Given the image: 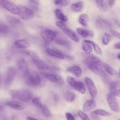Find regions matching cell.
<instances>
[{"instance_id": "obj_1", "label": "cell", "mask_w": 120, "mask_h": 120, "mask_svg": "<svg viewBox=\"0 0 120 120\" xmlns=\"http://www.w3.org/2000/svg\"><path fill=\"white\" fill-rule=\"evenodd\" d=\"M25 83L30 86H43V80L35 70L28 69L24 74Z\"/></svg>"}, {"instance_id": "obj_2", "label": "cell", "mask_w": 120, "mask_h": 120, "mask_svg": "<svg viewBox=\"0 0 120 120\" xmlns=\"http://www.w3.org/2000/svg\"><path fill=\"white\" fill-rule=\"evenodd\" d=\"M83 62L89 69L97 75L101 76H105V73L102 68L103 63L98 57L96 59L92 60H84Z\"/></svg>"}, {"instance_id": "obj_3", "label": "cell", "mask_w": 120, "mask_h": 120, "mask_svg": "<svg viewBox=\"0 0 120 120\" xmlns=\"http://www.w3.org/2000/svg\"><path fill=\"white\" fill-rule=\"evenodd\" d=\"M10 93L12 98L23 102L30 101L32 98V93L27 90H11Z\"/></svg>"}, {"instance_id": "obj_4", "label": "cell", "mask_w": 120, "mask_h": 120, "mask_svg": "<svg viewBox=\"0 0 120 120\" xmlns=\"http://www.w3.org/2000/svg\"><path fill=\"white\" fill-rule=\"evenodd\" d=\"M66 80L68 83L73 87L76 90L84 94L85 92V87L83 82L76 81L74 78L70 76H67Z\"/></svg>"}, {"instance_id": "obj_5", "label": "cell", "mask_w": 120, "mask_h": 120, "mask_svg": "<svg viewBox=\"0 0 120 120\" xmlns=\"http://www.w3.org/2000/svg\"><path fill=\"white\" fill-rule=\"evenodd\" d=\"M19 11L18 15L25 20H30L34 16V12L33 10L27 7L20 5L19 6Z\"/></svg>"}, {"instance_id": "obj_6", "label": "cell", "mask_w": 120, "mask_h": 120, "mask_svg": "<svg viewBox=\"0 0 120 120\" xmlns=\"http://www.w3.org/2000/svg\"><path fill=\"white\" fill-rule=\"evenodd\" d=\"M0 5L5 9L14 15H18L19 6L9 0H0Z\"/></svg>"}, {"instance_id": "obj_7", "label": "cell", "mask_w": 120, "mask_h": 120, "mask_svg": "<svg viewBox=\"0 0 120 120\" xmlns=\"http://www.w3.org/2000/svg\"><path fill=\"white\" fill-rule=\"evenodd\" d=\"M107 101L110 107L113 111L116 112H120L119 104L116 96L112 93H109L107 96Z\"/></svg>"}, {"instance_id": "obj_8", "label": "cell", "mask_w": 120, "mask_h": 120, "mask_svg": "<svg viewBox=\"0 0 120 120\" xmlns=\"http://www.w3.org/2000/svg\"><path fill=\"white\" fill-rule=\"evenodd\" d=\"M40 34L45 42H50L56 38L58 32L56 31L47 29L41 31Z\"/></svg>"}, {"instance_id": "obj_9", "label": "cell", "mask_w": 120, "mask_h": 120, "mask_svg": "<svg viewBox=\"0 0 120 120\" xmlns=\"http://www.w3.org/2000/svg\"><path fill=\"white\" fill-rule=\"evenodd\" d=\"M16 69L13 67H9L7 72L6 77L5 79V87L6 88L9 87L12 83L16 75Z\"/></svg>"}, {"instance_id": "obj_10", "label": "cell", "mask_w": 120, "mask_h": 120, "mask_svg": "<svg viewBox=\"0 0 120 120\" xmlns=\"http://www.w3.org/2000/svg\"><path fill=\"white\" fill-rule=\"evenodd\" d=\"M84 81L91 97L93 98H95L97 95V90L93 81L88 77H85Z\"/></svg>"}, {"instance_id": "obj_11", "label": "cell", "mask_w": 120, "mask_h": 120, "mask_svg": "<svg viewBox=\"0 0 120 120\" xmlns=\"http://www.w3.org/2000/svg\"><path fill=\"white\" fill-rule=\"evenodd\" d=\"M45 51L48 55L57 59L63 60L65 58V55L58 49L51 48H47L45 50Z\"/></svg>"}, {"instance_id": "obj_12", "label": "cell", "mask_w": 120, "mask_h": 120, "mask_svg": "<svg viewBox=\"0 0 120 120\" xmlns=\"http://www.w3.org/2000/svg\"><path fill=\"white\" fill-rule=\"evenodd\" d=\"M17 65L19 70L23 72L24 74L29 69L27 62L24 59L22 58H20L18 60Z\"/></svg>"}, {"instance_id": "obj_13", "label": "cell", "mask_w": 120, "mask_h": 120, "mask_svg": "<svg viewBox=\"0 0 120 120\" xmlns=\"http://www.w3.org/2000/svg\"><path fill=\"white\" fill-rule=\"evenodd\" d=\"M96 23L97 26L99 29L109 30L111 28L110 24L100 17H98L96 19Z\"/></svg>"}, {"instance_id": "obj_14", "label": "cell", "mask_w": 120, "mask_h": 120, "mask_svg": "<svg viewBox=\"0 0 120 120\" xmlns=\"http://www.w3.org/2000/svg\"><path fill=\"white\" fill-rule=\"evenodd\" d=\"M14 45L16 47L20 49L27 48L30 46L29 42L25 39L17 40L14 43Z\"/></svg>"}, {"instance_id": "obj_15", "label": "cell", "mask_w": 120, "mask_h": 120, "mask_svg": "<svg viewBox=\"0 0 120 120\" xmlns=\"http://www.w3.org/2000/svg\"><path fill=\"white\" fill-rule=\"evenodd\" d=\"M63 32L66 34L68 37H69L72 40L75 41L76 43H78L79 41V38L78 37L77 35L76 34V33L72 30L68 28L67 27L66 28H65L64 30H62Z\"/></svg>"}, {"instance_id": "obj_16", "label": "cell", "mask_w": 120, "mask_h": 120, "mask_svg": "<svg viewBox=\"0 0 120 120\" xmlns=\"http://www.w3.org/2000/svg\"><path fill=\"white\" fill-rule=\"evenodd\" d=\"M6 105L17 110H22L24 108V105L22 103L15 100L8 101L6 103Z\"/></svg>"}, {"instance_id": "obj_17", "label": "cell", "mask_w": 120, "mask_h": 120, "mask_svg": "<svg viewBox=\"0 0 120 120\" xmlns=\"http://www.w3.org/2000/svg\"><path fill=\"white\" fill-rule=\"evenodd\" d=\"M71 10L75 12H82L84 8V3L82 1H79L73 3L70 6Z\"/></svg>"}, {"instance_id": "obj_18", "label": "cell", "mask_w": 120, "mask_h": 120, "mask_svg": "<svg viewBox=\"0 0 120 120\" xmlns=\"http://www.w3.org/2000/svg\"><path fill=\"white\" fill-rule=\"evenodd\" d=\"M76 31L77 33L83 38H86L88 37H93L94 33L93 31L90 30H86L82 28H76Z\"/></svg>"}, {"instance_id": "obj_19", "label": "cell", "mask_w": 120, "mask_h": 120, "mask_svg": "<svg viewBox=\"0 0 120 120\" xmlns=\"http://www.w3.org/2000/svg\"><path fill=\"white\" fill-rule=\"evenodd\" d=\"M96 105V103L94 99L87 100L85 102L83 106V110L84 112H89L94 109Z\"/></svg>"}, {"instance_id": "obj_20", "label": "cell", "mask_w": 120, "mask_h": 120, "mask_svg": "<svg viewBox=\"0 0 120 120\" xmlns=\"http://www.w3.org/2000/svg\"><path fill=\"white\" fill-rule=\"evenodd\" d=\"M7 19L9 24L14 27H19L22 25V22L21 21L15 17L8 15L7 17Z\"/></svg>"}, {"instance_id": "obj_21", "label": "cell", "mask_w": 120, "mask_h": 120, "mask_svg": "<svg viewBox=\"0 0 120 120\" xmlns=\"http://www.w3.org/2000/svg\"><path fill=\"white\" fill-rule=\"evenodd\" d=\"M67 71L72 73L77 77H79L82 73L81 68L77 65H74L68 68L67 69Z\"/></svg>"}, {"instance_id": "obj_22", "label": "cell", "mask_w": 120, "mask_h": 120, "mask_svg": "<svg viewBox=\"0 0 120 120\" xmlns=\"http://www.w3.org/2000/svg\"><path fill=\"white\" fill-rule=\"evenodd\" d=\"M54 42L58 45L63 46L68 48H70L71 46L70 44L68 42V41L63 38L59 37L58 38H56L54 40Z\"/></svg>"}, {"instance_id": "obj_23", "label": "cell", "mask_w": 120, "mask_h": 120, "mask_svg": "<svg viewBox=\"0 0 120 120\" xmlns=\"http://www.w3.org/2000/svg\"><path fill=\"white\" fill-rule=\"evenodd\" d=\"M41 74L45 78L49 80L50 82H58V78L56 75L46 72H41Z\"/></svg>"}, {"instance_id": "obj_24", "label": "cell", "mask_w": 120, "mask_h": 120, "mask_svg": "<svg viewBox=\"0 0 120 120\" xmlns=\"http://www.w3.org/2000/svg\"><path fill=\"white\" fill-rule=\"evenodd\" d=\"M79 22L82 26L84 27L88 26V22L90 20V18L88 15L86 14H81L79 17Z\"/></svg>"}, {"instance_id": "obj_25", "label": "cell", "mask_w": 120, "mask_h": 120, "mask_svg": "<svg viewBox=\"0 0 120 120\" xmlns=\"http://www.w3.org/2000/svg\"><path fill=\"white\" fill-rule=\"evenodd\" d=\"M97 7L100 11L103 13H105L108 10V7L105 1L103 0H97L96 1Z\"/></svg>"}, {"instance_id": "obj_26", "label": "cell", "mask_w": 120, "mask_h": 120, "mask_svg": "<svg viewBox=\"0 0 120 120\" xmlns=\"http://www.w3.org/2000/svg\"><path fill=\"white\" fill-rule=\"evenodd\" d=\"M55 15L56 17L60 20V21L62 22H66L68 21V17L62 13V12L60 9H56L54 11Z\"/></svg>"}, {"instance_id": "obj_27", "label": "cell", "mask_w": 120, "mask_h": 120, "mask_svg": "<svg viewBox=\"0 0 120 120\" xmlns=\"http://www.w3.org/2000/svg\"><path fill=\"white\" fill-rule=\"evenodd\" d=\"M24 52L26 54L29 55L32 59V60L35 64L40 60L38 57V54L36 52H35L34 51H25Z\"/></svg>"}, {"instance_id": "obj_28", "label": "cell", "mask_w": 120, "mask_h": 120, "mask_svg": "<svg viewBox=\"0 0 120 120\" xmlns=\"http://www.w3.org/2000/svg\"><path fill=\"white\" fill-rule=\"evenodd\" d=\"M84 42L88 43L90 44L91 45H92L94 48V51L96 52V53L98 55H101L102 54V50L99 47V46L96 43H95L94 41L90 40H84Z\"/></svg>"}, {"instance_id": "obj_29", "label": "cell", "mask_w": 120, "mask_h": 120, "mask_svg": "<svg viewBox=\"0 0 120 120\" xmlns=\"http://www.w3.org/2000/svg\"><path fill=\"white\" fill-rule=\"evenodd\" d=\"M109 87L111 92H113L120 89V81H116L109 83Z\"/></svg>"}, {"instance_id": "obj_30", "label": "cell", "mask_w": 120, "mask_h": 120, "mask_svg": "<svg viewBox=\"0 0 120 120\" xmlns=\"http://www.w3.org/2000/svg\"><path fill=\"white\" fill-rule=\"evenodd\" d=\"M102 65H103V67L105 69V70L110 75L112 76H115L117 75V73L116 72V71L114 69H113L110 65L105 63H103Z\"/></svg>"}, {"instance_id": "obj_31", "label": "cell", "mask_w": 120, "mask_h": 120, "mask_svg": "<svg viewBox=\"0 0 120 120\" xmlns=\"http://www.w3.org/2000/svg\"><path fill=\"white\" fill-rule=\"evenodd\" d=\"M35 65L39 69L42 70H48L49 68V66L45 61L41 60H40L37 63H36Z\"/></svg>"}, {"instance_id": "obj_32", "label": "cell", "mask_w": 120, "mask_h": 120, "mask_svg": "<svg viewBox=\"0 0 120 120\" xmlns=\"http://www.w3.org/2000/svg\"><path fill=\"white\" fill-rule=\"evenodd\" d=\"M75 98V94L72 91L68 90L65 93V98L69 102H73Z\"/></svg>"}, {"instance_id": "obj_33", "label": "cell", "mask_w": 120, "mask_h": 120, "mask_svg": "<svg viewBox=\"0 0 120 120\" xmlns=\"http://www.w3.org/2000/svg\"><path fill=\"white\" fill-rule=\"evenodd\" d=\"M91 113L96 114V115H98L102 116H109L111 114V113L109 112H108L106 111L102 110V109H97L94 111L91 112Z\"/></svg>"}, {"instance_id": "obj_34", "label": "cell", "mask_w": 120, "mask_h": 120, "mask_svg": "<svg viewBox=\"0 0 120 120\" xmlns=\"http://www.w3.org/2000/svg\"><path fill=\"white\" fill-rule=\"evenodd\" d=\"M82 49L85 53L90 54L92 52V47L91 45L88 43L84 42L82 44Z\"/></svg>"}, {"instance_id": "obj_35", "label": "cell", "mask_w": 120, "mask_h": 120, "mask_svg": "<svg viewBox=\"0 0 120 120\" xmlns=\"http://www.w3.org/2000/svg\"><path fill=\"white\" fill-rule=\"evenodd\" d=\"M53 2L56 5H59L61 7H66L69 5L70 1L68 0H56Z\"/></svg>"}, {"instance_id": "obj_36", "label": "cell", "mask_w": 120, "mask_h": 120, "mask_svg": "<svg viewBox=\"0 0 120 120\" xmlns=\"http://www.w3.org/2000/svg\"><path fill=\"white\" fill-rule=\"evenodd\" d=\"M10 31V28L8 25L5 23H0V32L3 34H7Z\"/></svg>"}, {"instance_id": "obj_37", "label": "cell", "mask_w": 120, "mask_h": 120, "mask_svg": "<svg viewBox=\"0 0 120 120\" xmlns=\"http://www.w3.org/2000/svg\"><path fill=\"white\" fill-rule=\"evenodd\" d=\"M111 36L109 34L107 33H105L102 37L103 43L105 45H108L111 40Z\"/></svg>"}, {"instance_id": "obj_38", "label": "cell", "mask_w": 120, "mask_h": 120, "mask_svg": "<svg viewBox=\"0 0 120 120\" xmlns=\"http://www.w3.org/2000/svg\"><path fill=\"white\" fill-rule=\"evenodd\" d=\"M32 102L34 105H35L36 106L39 107V108H41L43 105L41 103V98L39 97H36L33 98L32 99Z\"/></svg>"}, {"instance_id": "obj_39", "label": "cell", "mask_w": 120, "mask_h": 120, "mask_svg": "<svg viewBox=\"0 0 120 120\" xmlns=\"http://www.w3.org/2000/svg\"><path fill=\"white\" fill-rule=\"evenodd\" d=\"M41 109L42 112L43 114L45 116H46L47 117H49L51 116V113L49 110L48 109V108H47V107L46 105H43Z\"/></svg>"}, {"instance_id": "obj_40", "label": "cell", "mask_w": 120, "mask_h": 120, "mask_svg": "<svg viewBox=\"0 0 120 120\" xmlns=\"http://www.w3.org/2000/svg\"><path fill=\"white\" fill-rule=\"evenodd\" d=\"M77 114L82 120H90L88 116L84 112L81 110H78Z\"/></svg>"}, {"instance_id": "obj_41", "label": "cell", "mask_w": 120, "mask_h": 120, "mask_svg": "<svg viewBox=\"0 0 120 120\" xmlns=\"http://www.w3.org/2000/svg\"><path fill=\"white\" fill-rule=\"evenodd\" d=\"M56 25L58 27H59L60 29L62 30H64L65 28H66L68 26L66 24V23L64 22H62L60 21H57L56 22Z\"/></svg>"}, {"instance_id": "obj_42", "label": "cell", "mask_w": 120, "mask_h": 120, "mask_svg": "<svg viewBox=\"0 0 120 120\" xmlns=\"http://www.w3.org/2000/svg\"><path fill=\"white\" fill-rule=\"evenodd\" d=\"M29 2L30 3L31 6L32 7H33V8H34L35 10L38 9V6L39 4L38 0H30Z\"/></svg>"}, {"instance_id": "obj_43", "label": "cell", "mask_w": 120, "mask_h": 120, "mask_svg": "<svg viewBox=\"0 0 120 120\" xmlns=\"http://www.w3.org/2000/svg\"><path fill=\"white\" fill-rule=\"evenodd\" d=\"M66 117L67 120H75L73 114L69 112H67L66 113Z\"/></svg>"}, {"instance_id": "obj_44", "label": "cell", "mask_w": 120, "mask_h": 120, "mask_svg": "<svg viewBox=\"0 0 120 120\" xmlns=\"http://www.w3.org/2000/svg\"><path fill=\"white\" fill-rule=\"evenodd\" d=\"M111 32L113 36L116 37L118 38L119 39H120V32L115 31V30H112Z\"/></svg>"}, {"instance_id": "obj_45", "label": "cell", "mask_w": 120, "mask_h": 120, "mask_svg": "<svg viewBox=\"0 0 120 120\" xmlns=\"http://www.w3.org/2000/svg\"><path fill=\"white\" fill-rule=\"evenodd\" d=\"M111 93L113 94L115 96H120V89L113 92H111Z\"/></svg>"}, {"instance_id": "obj_46", "label": "cell", "mask_w": 120, "mask_h": 120, "mask_svg": "<svg viewBox=\"0 0 120 120\" xmlns=\"http://www.w3.org/2000/svg\"><path fill=\"white\" fill-rule=\"evenodd\" d=\"M114 47L117 49H120V42H118L115 44Z\"/></svg>"}, {"instance_id": "obj_47", "label": "cell", "mask_w": 120, "mask_h": 120, "mask_svg": "<svg viewBox=\"0 0 120 120\" xmlns=\"http://www.w3.org/2000/svg\"><path fill=\"white\" fill-rule=\"evenodd\" d=\"M115 2V1H114V0H109V1H108V4H109L110 6H113V5H114Z\"/></svg>"}, {"instance_id": "obj_48", "label": "cell", "mask_w": 120, "mask_h": 120, "mask_svg": "<svg viewBox=\"0 0 120 120\" xmlns=\"http://www.w3.org/2000/svg\"><path fill=\"white\" fill-rule=\"evenodd\" d=\"M26 120H38L36 118H33V117H27Z\"/></svg>"}, {"instance_id": "obj_49", "label": "cell", "mask_w": 120, "mask_h": 120, "mask_svg": "<svg viewBox=\"0 0 120 120\" xmlns=\"http://www.w3.org/2000/svg\"><path fill=\"white\" fill-rule=\"evenodd\" d=\"M4 110V107L1 105H0V112H2Z\"/></svg>"}, {"instance_id": "obj_50", "label": "cell", "mask_w": 120, "mask_h": 120, "mask_svg": "<svg viewBox=\"0 0 120 120\" xmlns=\"http://www.w3.org/2000/svg\"><path fill=\"white\" fill-rule=\"evenodd\" d=\"M118 75H119V76L120 77V68L118 69Z\"/></svg>"}, {"instance_id": "obj_51", "label": "cell", "mask_w": 120, "mask_h": 120, "mask_svg": "<svg viewBox=\"0 0 120 120\" xmlns=\"http://www.w3.org/2000/svg\"><path fill=\"white\" fill-rule=\"evenodd\" d=\"M118 58L119 59V60H120V53L118 54Z\"/></svg>"}, {"instance_id": "obj_52", "label": "cell", "mask_w": 120, "mask_h": 120, "mask_svg": "<svg viewBox=\"0 0 120 120\" xmlns=\"http://www.w3.org/2000/svg\"><path fill=\"white\" fill-rule=\"evenodd\" d=\"M0 120H6V119H4V118H1L0 119Z\"/></svg>"}, {"instance_id": "obj_53", "label": "cell", "mask_w": 120, "mask_h": 120, "mask_svg": "<svg viewBox=\"0 0 120 120\" xmlns=\"http://www.w3.org/2000/svg\"><path fill=\"white\" fill-rule=\"evenodd\" d=\"M1 77H0V84L1 83Z\"/></svg>"}, {"instance_id": "obj_54", "label": "cell", "mask_w": 120, "mask_h": 120, "mask_svg": "<svg viewBox=\"0 0 120 120\" xmlns=\"http://www.w3.org/2000/svg\"><path fill=\"white\" fill-rule=\"evenodd\" d=\"M118 120H120V119H118Z\"/></svg>"}]
</instances>
